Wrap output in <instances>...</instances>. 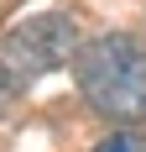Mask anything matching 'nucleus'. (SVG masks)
I'll list each match as a JSON object with an SVG mask.
<instances>
[{
  "label": "nucleus",
  "instance_id": "2",
  "mask_svg": "<svg viewBox=\"0 0 146 152\" xmlns=\"http://www.w3.org/2000/svg\"><path fill=\"white\" fill-rule=\"evenodd\" d=\"M73 47H78V26L63 11H37L26 21H16L0 37V84L5 89H26L42 74H52L58 63H68Z\"/></svg>",
  "mask_w": 146,
  "mask_h": 152
},
{
  "label": "nucleus",
  "instance_id": "3",
  "mask_svg": "<svg viewBox=\"0 0 146 152\" xmlns=\"http://www.w3.org/2000/svg\"><path fill=\"white\" fill-rule=\"evenodd\" d=\"M94 152H146V137L141 131H115V137H104Z\"/></svg>",
  "mask_w": 146,
  "mask_h": 152
},
{
  "label": "nucleus",
  "instance_id": "1",
  "mask_svg": "<svg viewBox=\"0 0 146 152\" xmlns=\"http://www.w3.org/2000/svg\"><path fill=\"white\" fill-rule=\"evenodd\" d=\"M78 89L110 121H146V42L125 31H104L78 53Z\"/></svg>",
  "mask_w": 146,
  "mask_h": 152
}]
</instances>
